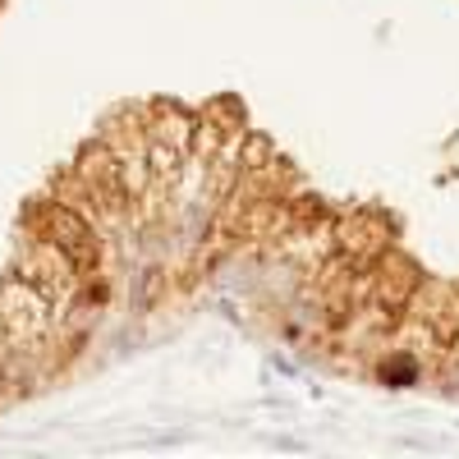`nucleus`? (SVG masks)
Returning <instances> with one entry per match:
<instances>
[{"instance_id": "obj_3", "label": "nucleus", "mask_w": 459, "mask_h": 459, "mask_svg": "<svg viewBox=\"0 0 459 459\" xmlns=\"http://www.w3.org/2000/svg\"><path fill=\"white\" fill-rule=\"evenodd\" d=\"M368 276H372V303H381L386 313H404L409 308V299L418 290V281H423L428 272L418 266L409 253H400L395 244L381 253L372 266H368Z\"/></svg>"}, {"instance_id": "obj_1", "label": "nucleus", "mask_w": 459, "mask_h": 459, "mask_svg": "<svg viewBox=\"0 0 459 459\" xmlns=\"http://www.w3.org/2000/svg\"><path fill=\"white\" fill-rule=\"evenodd\" d=\"M14 272L23 281H32L37 290H42L56 308H65V303L79 299L83 290V266L74 262L56 239L47 235H37V230L23 225V235H19V253H14Z\"/></svg>"}, {"instance_id": "obj_2", "label": "nucleus", "mask_w": 459, "mask_h": 459, "mask_svg": "<svg viewBox=\"0 0 459 459\" xmlns=\"http://www.w3.org/2000/svg\"><path fill=\"white\" fill-rule=\"evenodd\" d=\"M331 239H335L340 257H350L354 266H372L395 244V221L386 212H377V207H335Z\"/></svg>"}, {"instance_id": "obj_4", "label": "nucleus", "mask_w": 459, "mask_h": 459, "mask_svg": "<svg viewBox=\"0 0 459 459\" xmlns=\"http://www.w3.org/2000/svg\"><path fill=\"white\" fill-rule=\"evenodd\" d=\"M143 125H147V147L175 152V157H188V152H194L198 110H184L175 101H143Z\"/></svg>"}, {"instance_id": "obj_5", "label": "nucleus", "mask_w": 459, "mask_h": 459, "mask_svg": "<svg viewBox=\"0 0 459 459\" xmlns=\"http://www.w3.org/2000/svg\"><path fill=\"white\" fill-rule=\"evenodd\" d=\"M409 317L428 322L441 340H450L459 331V281H441V276H423L409 299Z\"/></svg>"}]
</instances>
